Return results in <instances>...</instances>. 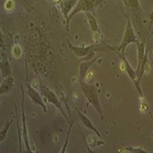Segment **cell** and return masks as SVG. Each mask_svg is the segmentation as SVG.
<instances>
[{"label": "cell", "mask_w": 153, "mask_h": 153, "mask_svg": "<svg viewBox=\"0 0 153 153\" xmlns=\"http://www.w3.org/2000/svg\"><path fill=\"white\" fill-rule=\"evenodd\" d=\"M81 89H82L83 94L85 95L86 99L88 101V104H91L95 108V110L98 112L101 118H103V111L102 106L100 103L99 94H98L97 88L92 84L86 83V81H80Z\"/></svg>", "instance_id": "1"}, {"label": "cell", "mask_w": 153, "mask_h": 153, "mask_svg": "<svg viewBox=\"0 0 153 153\" xmlns=\"http://www.w3.org/2000/svg\"><path fill=\"white\" fill-rule=\"evenodd\" d=\"M137 42H139V39H138L137 35L135 33V30L133 28V25H132V22L131 19L128 18L127 19V27H126V30H125V33H124V37H123V40L120 42V44L117 47H109L112 51L114 52H120V53H125V50L127 48L128 45L130 44H136Z\"/></svg>", "instance_id": "2"}, {"label": "cell", "mask_w": 153, "mask_h": 153, "mask_svg": "<svg viewBox=\"0 0 153 153\" xmlns=\"http://www.w3.org/2000/svg\"><path fill=\"white\" fill-rule=\"evenodd\" d=\"M106 0H78V3L75 6V8L73 9V11L70 13L68 19H66V27H68V26H70V22L71 18H73L75 14H76L78 12L84 11V12H93L95 14V10L96 7L99 6L101 3H103Z\"/></svg>", "instance_id": "3"}, {"label": "cell", "mask_w": 153, "mask_h": 153, "mask_svg": "<svg viewBox=\"0 0 153 153\" xmlns=\"http://www.w3.org/2000/svg\"><path fill=\"white\" fill-rule=\"evenodd\" d=\"M40 91H41V94L44 97L45 101H47V102L51 103V104H53L54 106H56V108H57L59 111L62 113L63 117H65V118L68 122V124H71L70 118H68V114L65 113V108H63L62 104H61V102H60V100H59L58 96L56 95L55 93H54L53 91L51 90V89H49L47 86L43 85L42 83H40Z\"/></svg>", "instance_id": "4"}, {"label": "cell", "mask_w": 153, "mask_h": 153, "mask_svg": "<svg viewBox=\"0 0 153 153\" xmlns=\"http://www.w3.org/2000/svg\"><path fill=\"white\" fill-rule=\"evenodd\" d=\"M115 53L120 56V60H122V65H123V66H124V70L126 71V73L128 74V76H129V78L131 79V81H132L133 84H134V86L136 87V89H137V91H138V93H139L141 99L144 101V96H143L141 87H140V81H139V78H138L137 71H136L134 68H132V65H130V62L128 61L127 57L125 56V53H120V52H115Z\"/></svg>", "instance_id": "5"}, {"label": "cell", "mask_w": 153, "mask_h": 153, "mask_svg": "<svg viewBox=\"0 0 153 153\" xmlns=\"http://www.w3.org/2000/svg\"><path fill=\"white\" fill-rule=\"evenodd\" d=\"M137 50H138V68H137V74L139 81H141L142 76H144L146 68H148V59H147V50L146 45L141 42H137Z\"/></svg>", "instance_id": "6"}, {"label": "cell", "mask_w": 153, "mask_h": 153, "mask_svg": "<svg viewBox=\"0 0 153 153\" xmlns=\"http://www.w3.org/2000/svg\"><path fill=\"white\" fill-rule=\"evenodd\" d=\"M25 86H26L27 93H28L30 99L33 101L34 104L39 105L42 109H43L44 112H47V106H46V103H45V101H44L43 96L39 94L38 91H37L32 85H30V84L26 83V84H25Z\"/></svg>", "instance_id": "7"}, {"label": "cell", "mask_w": 153, "mask_h": 153, "mask_svg": "<svg viewBox=\"0 0 153 153\" xmlns=\"http://www.w3.org/2000/svg\"><path fill=\"white\" fill-rule=\"evenodd\" d=\"M68 46H70L71 50L75 53L76 56L78 57H86V56H91V57H94V50L95 48H97V45L96 44H93V45H89V46H84V47H79V46H75L71 43L70 41L68 42Z\"/></svg>", "instance_id": "8"}, {"label": "cell", "mask_w": 153, "mask_h": 153, "mask_svg": "<svg viewBox=\"0 0 153 153\" xmlns=\"http://www.w3.org/2000/svg\"><path fill=\"white\" fill-rule=\"evenodd\" d=\"M97 60V56H94L92 59H88L87 61H83L80 63V68H79V74H80V81H86L88 76V71L90 66Z\"/></svg>", "instance_id": "9"}, {"label": "cell", "mask_w": 153, "mask_h": 153, "mask_svg": "<svg viewBox=\"0 0 153 153\" xmlns=\"http://www.w3.org/2000/svg\"><path fill=\"white\" fill-rule=\"evenodd\" d=\"M76 112H78L79 117H80V120H81V122H82V124L85 126V127L87 128L88 130H90V131H92L93 133H95L96 136H97L98 138H100L101 137L100 132L98 131L97 128H96L95 126H94V124L92 123V120H91L88 117H86V115L84 114V113L81 112L80 110L78 109V108H76Z\"/></svg>", "instance_id": "10"}, {"label": "cell", "mask_w": 153, "mask_h": 153, "mask_svg": "<svg viewBox=\"0 0 153 153\" xmlns=\"http://www.w3.org/2000/svg\"><path fill=\"white\" fill-rule=\"evenodd\" d=\"M78 3V0H62L60 3V8L62 11L63 16L68 19V16L71 12V9L75 8V6Z\"/></svg>", "instance_id": "11"}, {"label": "cell", "mask_w": 153, "mask_h": 153, "mask_svg": "<svg viewBox=\"0 0 153 153\" xmlns=\"http://www.w3.org/2000/svg\"><path fill=\"white\" fill-rule=\"evenodd\" d=\"M23 137L25 139V144L27 147V151L32 152L31 148H30V143H29V138H28V128H27V123H26V115H25V109H24V94H23Z\"/></svg>", "instance_id": "12"}, {"label": "cell", "mask_w": 153, "mask_h": 153, "mask_svg": "<svg viewBox=\"0 0 153 153\" xmlns=\"http://www.w3.org/2000/svg\"><path fill=\"white\" fill-rule=\"evenodd\" d=\"M86 16H87V19L89 22V25H90V28L93 31V33H100L99 32V28H98V23L97 19H96V16L93 12H86Z\"/></svg>", "instance_id": "13"}, {"label": "cell", "mask_w": 153, "mask_h": 153, "mask_svg": "<svg viewBox=\"0 0 153 153\" xmlns=\"http://www.w3.org/2000/svg\"><path fill=\"white\" fill-rule=\"evenodd\" d=\"M124 4L126 7L131 9H134V10H139L141 9V5H140L139 0H123Z\"/></svg>", "instance_id": "14"}, {"label": "cell", "mask_w": 153, "mask_h": 153, "mask_svg": "<svg viewBox=\"0 0 153 153\" xmlns=\"http://www.w3.org/2000/svg\"><path fill=\"white\" fill-rule=\"evenodd\" d=\"M12 79L11 78H9V79H6L5 81L3 82V84H2V87H1V93L3 94V93H5V92H8L9 90L11 89L12 87Z\"/></svg>", "instance_id": "15"}, {"label": "cell", "mask_w": 153, "mask_h": 153, "mask_svg": "<svg viewBox=\"0 0 153 153\" xmlns=\"http://www.w3.org/2000/svg\"><path fill=\"white\" fill-rule=\"evenodd\" d=\"M120 151H128V152H147L145 149H143L141 147H132V146H128L125 149H122Z\"/></svg>", "instance_id": "16"}, {"label": "cell", "mask_w": 153, "mask_h": 153, "mask_svg": "<svg viewBox=\"0 0 153 153\" xmlns=\"http://www.w3.org/2000/svg\"><path fill=\"white\" fill-rule=\"evenodd\" d=\"M11 123H12V120H10L9 122H7V125H5V128H4V129L1 131V142L3 141L4 139H5V134L7 133V131H8L9 128H10Z\"/></svg>", "instance_id": "17"}, {"label": "cell", "mask_w": 153, "mask_h": 153, "mask_svg": "<svg viewBox=\"0 0 153 153\" xmlns=\"http://www.w3.org/2000/svg\"><path fill=\"white\" fill-rule=\"evenodd\" d=\"M71 126H73V123L70 124V129H68V135H66V139H65V142L62 146V149H61V153L62 152H65L66 151V147H68V139H70V133H71Z\"/></svg>", "instance_id": "18"}, {"label": "cell", "mask_w": 153, "mask_h": 153, "mask_svg": "<svg viewBox=\"0 0 153 153\" xmlns=\"http://www.w3.org/2000/svg\"><path fill=\"white\" fill-rule=\"evenodd\" d=\"M12 54H13V56L14 57H19L21 56V54H22V49L21 47H19V45H16V47L13 48V50H12Z\"/></svg>", "instance_id": "19"}, {"label": "cell", "mask_w": 153, "mask_h": 153, "mask_svg": "<svg viewBox=\"0 0 153 153\" xmlns=\"http://www.w3.org/2000/svg\"><path fill=\"white\" fill-rule=\"evenodd\" d=\"M14 4H13V1L12 0H6L5 2V8L7 9V10H10V9L13 8Z\"/></svg>", "instance_id": "20"}, {"label": "cell", "mask_w": 153, "mask_h": 153, "mask_svg": "<svg viewBox=\"0 0 153 153\" xmlns=\"http://www.w3.org/2000/svg\"><path fill=\"white\" fill-rule=\"evenodd\" d=\"M152 4H153V1H152ZM150 19H151V23L153 21V9H152V12H151V16H150Z\"/></svg>", "instance_id": "21"}, {"label": "cell", "mask_w": 153, "mask_h": 153, "mask_svg": "<svg viewBox=\"0 0 153 153\" xmlns=\"http://www.w3.org/2000/svg\"><path fill=\"white\" fill-rule=\"evenodd\" d=\"M152 120H153V117H152Z\"/></svg>", "instance_id": "22"}]
</instances>
